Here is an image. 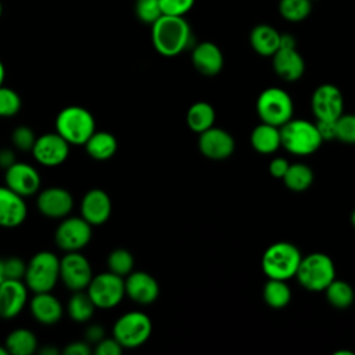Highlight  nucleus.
<instances>
[{
    "mask_svg": "<svg viewBox=\"0 0 355 355\" xmlns=\"http://www.w3.org/2000/svg\"><path fill=\"white\" fill-rule=\"evenodd\" d=\"M133 265H135L133 255L130 254V251L125 248H116L111 251L107 257L108 270L121 277L128 276L133 270Z\"/></svg>",
    "mask_w": 355,
    "mask_h": 355,
    "instance_id": "nucleus-34",
    "label": "nucleus"
},
{
    "mask_svg": "<svg viewBox=\"0 0 355 355\" xmlns=\"http://www.w3.org/2000/svg\"><path fill=\"white\" fill-rule=\"evenodd\" d=\"M351 222H352V225L355 226V211L351 214Z\"/></svg>",
    "mask_w": 355,
    "mask_h": 355,
    "instance_id": "nucleus-51",
    "label": "nucleus"
},
{
    "mask_svg": "<svg viewBox=\"0 0 355 355\" xmlns=\"http://www.w3.org/2000/svg\"><path fill=\"white\" fill-rule=\"evenodd\" d=\"M214 122H215V110L211 104L205 101L194 103L187 111V125L196 133H201L212 128Z\"/></svg>",
    "mask_w": 355,
    "mask_h": 355,
    "instance_id": "nucleus-29",
    "label": "nucleus"
},
{
    "mask_svg": "<svg viewBox=\"0 0 355 355\" xmlns=\"http://www.w3.org/2000/svg\"><path fill=\"white\" fill-rule=\"evenodd\" d=\"M279 14L288 22H301L312 11V0H279Z\"/></svg>",
    "mask_w": 355,
    "mask_h": 355,
    "instance_id": "nucleus-32",
    "label": "nucleus"
},
{
    "mask_svg": "<svg viewBox=\"0 0 355 355\" xmlns=\"http://www.w3.org/2000/svg\"><path fill=\"white\" fill-rule=\"evenodd\" d=\"M29 309L33 319L44 326L58 323L64 315L62 304L51 294V291L33 293V297L29 301Z\"/></svg>",
    "mask_w": 355,
    "mask_h": 355,
    "instance_id": "nucleus-21",
    "label": "nucleus"
},
{
    "mask_svg": "<svg viewBox=\"0 0 355 355\" xmlns=\"http://www.w3.org/2000/svg\"><path fill=\"white\" fill-rule=\"evenodd\" d=\"M283 182L291 191H304L313 182V172L305 164H290L286 175L283 176Z\"/></svg>",
    "mask_w": 355,
    "mask_h": 355,
    "instance_id": "nucleus-30",
    "label": "nucleus"
},
{
    "mask_svg": "<svg viewBox=\"0 0 355 355\" xmlns=\"http://www.w3.org/2000/svg\"><path fill=\"white\" fill-rule=\"evenodd\" d=\"M83 146L90 158L97 161H105L116 153L118 141L115 136L110 132L94 130Z\"/></svg>",
    "mask_w": 355,
    "mask_h": 355,
    "instance_id": "nucleus-25",
    "label": "nucleus"
},
{
    "mask_svg": "<svg viewBox=\"0 0 355 355\" xmlns=\"http://www.w3.org/2000/svg\"><path fill=\"white\" fill-rule=\"evenodd\" d=\"M92 352H93L92 345L85 340L72 341L62 349V354L65 355H90Z\"/></svg>",
    "mask_w": 355,
    "mask_h": 355,
    "instance_id": "nucleus-42",
    "label": "nucleus"
},
{
    "mask_svg": "<svg viewBox=\"0 0 355 355\" xmlns=\"http://www.w3.org/2000/svg\"><path fill=\"white\" fill-rule=\"evenodd\" d=\"M22 100L19 94L7 86H0V116L10 118L19 112Z\"/></svg>",
    "mask_w": 355,
    "mask_h": 355,
    "instance_id": "nucleus-35",
    "label": "nucleus"
},
{
    "mask_svg": "<svg viewBox=\"0 0 355 355\" xmlns=\"http://www.w3.org/2000/svg\"><path fill=\"white\" fill-rule=\"evenodd\" d=\"M272 58L273 69L283 80L294 82L304 75L305 62L295 47H280Z\"/></svg>",
    "mask_w": 355,
    "mask_h": 355,
    "instance_id": "nucleus-22",
    "label": "nucleus"
},
{
    "mask_svg": "<svg viewBox=\"0 0 355 355\" xmlns=\"http://www.w3.org/2000/svg\"><path fill=\"white\" fill-rule=\"evenodd\" d=\"M36 207L42 215L50 219H62L72 212L73 197L64 187H47L39 191Z\"/></svg>",
    "mask_w": 355,
    "mask_h": 355,
    "instance_id": "nucleus-15",
    "label": "nucleus"
},
{
    "mask_svg": "<svg viewBox=\"0 0 355 355\" xmlns=\"http://www.w3.org/2000/svg\"><path fill=\"white\" fill-rule=\"evenodd\" d=\"M105 337V331H104V327L97 324V323H93V324H89L85 330V341H87L90 345H96L98 341H101L103 338Z\"/></svg>",
    "mask_w": 355,
    "mask_h": 355,
    "instance_id": "nucleus-43",
    "label": "nucleus"
},
{
    "mask_svg": "<svg viewBox=\"0 0 355 355\" xmlns=\"http://www.w3.org/2000/svg\"><path fill=\"white\" fill-rule=\"evenodd\" d=\"M94 309H96V305L93 304L86 290L72 291V295L67 304V312L73 322H78V323L89 322L94 315Z\"/></svg>",
    "mask_w": 355,
    "mask_h": 355,
    "instance_id": "nucleus-28",
    "label": "nucleus"
},
{
    "mask_svg": "<svg viewBox=\"0 0 355 355\" xmlns=\"http://www.w3.org/2000/svg\"><path fill=\"white\" fill-rule=\"evenodd\" d=\"M94 130V116L80 105L65 107L55 116V132L72 146H83Z\"/></svg>",
    "mask_w": 355,
    "mask_h": 355,
    "instance_id": "nucleus-2",
    "label": "nucleus"
},
{
    "mask_svg": "<svg viewBox=\"0 0 355 355\" xmlns=\"http://www.w3.org/2000/svg\"><path fill=\"white\" fill-rule=\"evenodd\" d=\"M316 128L322 140L336 139V121H318Z\"/></svg>",
    "mask_w": 355,
    "mask_h": 355,
    "instance_id": "nucleus-45",
    "label": "nucleus"
},
{
    "mask_svg": "<svg viewBox=\"0 0 355 355\" xmlns=\"http://www.w3.org/2000/svg\"><path fill=\"white\" fill-rule=\"evenodd\" d=\"M112 211L110 196L103 189L89 190L80 201V216L92 226L105 223Z\"/></svg>",
    "mask_w": 355,
    "mask_h": 355,
    "instance_id": "nucleus-17",
    "label": "nucleus"
},
{
    "mask_svg": "<svg viewBox=\"0 0 355 355\" xmlns=\"http://www.w3.org/2000/svg\"><path fill=\"white\" fill-rule=\"evenodd\" d=\"M92 225L82 216H65L54 232V241L64 252L80 251L92 240Z\"/></svg>",
    "mask_w": 355,
    "mask_h": 355,
    "instance_id": "nucleus-10",
    "label": "nucleus"
},
{
    "mask_svg": "<svg viewBox=\"0 0 355 355\" xmlns=\"http://www.w3.org/2000/svg\"><path fill=\"white\" fill-rule=\"evenodd\" d=\"M293 100L280 87L265 89L257 100V112L262 122L280 128L293 118Z\"/></svg>",
    "mask_w": 355,
    "mask_h": 355,
    "instance_id": "nucleus-8",
    "label": "nucleus"
},
{
    "mask_svg": "<svg viewBox=\"0 0 355 355\" xmlns=\"http://www.w3.org/2000/svg\"><path fill=\"white\" fill-rule=\"evenodd\" d=\"M196 0H159L162 15L184 17L193 7Z\"/></svg>",
    "mask_w": 355,
    "mask_h": 355,
    "instance_id": "nucleus-39",
    "label": "nucleus"
},
{
    "mask_svg": "<svg viewBox=\"0 0 355 355\" xmlns=\"http://www.w3.org/2000/svg\"><path fill=\"white\" fill-rule=\"evenodd\" d=\"M4 78H6V68H4V64L0 61V86H3Z\"/></svg>",
    "mask_w": 355,
    "mask_h": 355,
    "instance_id": "nucleus-48",
    "label": "nucleus"
},
{
    "mask_svg": "<svg viewBox=\"0 0 355 355\" xmlns=\"http://www.w3.org/2000/svg\"><path fill=\"white\" fill-rule=\"evenodd\" d=\"M295 276L304 288L323 291L336 279V269L329 255L313 252L301 258Z\"/></svg>",
    "mask_w": 355,
    "mask_h": 355,
    "instance_id": "nucleus-6",
    "label": "nucleus"
},
{
    "mask_svg": "<svg viewBox=\"0 0 355 355\" xmlns=\"http://www.w3.org/2000/svg\"><path fill=\"white\" fill-rule=\"evenodd\" d=\"M0 355H8V351L4 345H0Z\"/></svg>",
    "mask_w": 355,
    "mask_h": 355,
    "instance_id": "nucleus-50",
    "label": "nucleus"
},
{
    "mask_svg": "<svg viewBox=\"0 0 355 355\" xmlns=\"http://www.w3.org/2000/svg\"><path fill=\"white\" fill-rule=\"evenodd\" d=\"M290 164L287 162V159L282 158V157H277V158H273L269 164V173L273 176V178H277V179H283V176L286 175L287 169H288Z\"/></svg>",
    "mask_w": 355,
    "mask_h": 355,
    "instance_id": "nucleus-44",
    "label": "nucleus"
},
{
    "mask_svg": "<svg viewBox=\"0 0 355 355\" xmlns=\"http://www.w3.org/2000/svg\"><path fill=\"white\" fill-rule=\"evenodd\" d=\"M251 144L261 154L275 153L282 146L280 128L269 123H259L251 132Z\"/></svg>",
    "mask_w": 355,
    "mask_h": 355,
    "instance_id": "nucleus-26",
    "label": "nucleus"
},
{
    "mask_svg": "<svg viewBox=\"0 0 355 355\" xmlns=\"http://www.w3.org/2000/svg\"><path fill=\"white\" fill-rule=\"evenodd\" d=\"M3 269L6 280H24L25 270H26V262L22 261L18 257H10L3 259Z\"/></svg>",
    "mask_w": 355,
    "mask_h": 355,
    "instance_id": "nucleus-40",
    "label": "nucleus"
},
{
    "mask_svg": "<svg viewBox=\"0 0 355 355\" xmlns=\"http://www.w3.org/2000/svg\"><path fill=\"white\" fill-rule=\"evenodd\" d=\"M4 347L12 355H32L37 351V337L29 329L18 327L8 333Z\"/></svg>",
    "mask_w": 355,
    "mask_h": 355,
    "instance_id": "nucleus-27",
    "label": "nucleus"
},
{
    "mask_svg": "<svg viewBox=\"0 0 355 355\" xmlns=\"http://www.w3.org/2000/svg\"><path fill=\"white\" fill-rule=\"evenodd\" d=\"M326 298L330 305L334 308H347L354 301V290L352 287L344 280H333L324 290Z\"/></svg>",
    "mask_w": 355,
    "mask_h": 355,
    "instance_id": "nucleus-33",
    "label": "nucleus"
},
{
    "mask_svg": "<svg viewBox=\"0 0 355 355\" xmlns=\"http://www.w3.org/2000/svg\"><path fill=\"white\" fill-rule=\"evenodd\" d=\"M311 107L318 121H337L344 108L343 94L334 85H320L312 94Z\"/></svg>",
    "mask_w": 355,
    "mask_h": 355,
    "instance_id": "nucleus-13",
    "label": "nucleus"
},
{
    "mask_svg": "<svg viewBox=\"0 0 355 355\" xmlns=\"http://www.w3.org/2000/svg\"><path fill=\"white\" fill-rule=\"evenodd\" d=\"M39 354H42V355H55V354H58V349L54 348V347H44V348L39 349Z\"/></svg>",
    "mask_w": 355,
    "mask_h": 355,
    "instance_id": "nucleus-47",
    "label": "nucleus"
},
{
    "mask_svg": "<svg viewBox=\"0 0 355 355\" xmlns=\"http://www.w3.org/2000/svg\"><path fill=\"white\" fill-rule=\"evenodd\" d=\"M280 139L282 146L295 155H309L315 153L323 141L316 123L293 118L280 126Z\"/></svg>",
    "mask_w": 355,
    "mask_h": 355,
    "instance_id": "nucleus-4",
    "label": "nucleus"
},
{
    "mask_svg": "<svg viewBox=\"0 0 355 355\" xmlns=\"http://www.w3.org/2000/svg\"><path fill=\"white\" fill-rule=\"evenodd\" d=\"M336 139L347 144H355V115H340L336 121Z\"/></svg>",
    "mask_w": 355,
    "mask_h": 355,
    "instance_id": "nucleus-37",
    "label": "nucleus"
},
{
    "mask_svg": "<svg viewBox=\"0 0 355 355\" xmlns=\"http://www.w3.org/2000/svg\"><path fill=\"white\" fill-rule=\"evenodd\" d=\"M86 293L96 308L110 309L116 306L125 297V280L110 270L93 275Z\"/></svg>",
    "mask_w": 355,
    "mask_h": 355,
    "instance_id": "nucleus-9",
    "label": "nucleus"
},
{
    "mask_svg": "<svg viewBox=\"0 0 355 355\" xmlns=\"http://www.w3.org/2000/svg\"><path fill=\"white\" fill-rule=\"evenodd\" d=\"M1 12H3V4H1V1H0V17H1Z\"/></svg>",
    "mask_w": 355,
    "mask_h": 355,
    "instance_id": "nucleus-52",
    "label": "nucleus"
},
{
    "mask_svg": "<svg viewBox=\"0 0 355 355\" xmlns=\"http://www.w3.org/2000/svg\"><path fill=\"white\" fill-rule=\"evenodd\" d=\"M282 33L268 24H259L250 32V44L252 50L262 57H272L280 47Z\"/></svg>",
    "mask_w": 355,
    "mask_h": 355,
    "instance_id": "nucleus-24",
    "label": "nucleus"
},
{
    "mask_svg": "<svg viewBox=\"0 0 355 355\" xmlns=\"http://www.w3.org/2000/svg\"><path fill=\"white\" fill-rule=\"evenodd\" d=\"M28 215V207L19 194L6 184L0 186V227L12 229L22 225Z\"/></svg>",
    "mask_w": 355,
    "mask_h": 355,
    "instance_id": "nucleus-20",
    "label": "nucleus"
},
{
    "mask_svg": "<svg viewBox=\"0 0 355 355\" xmlns=\"http://www.w3.org/2000/svg\"><path fill=\"white\" fill-rule=\"evenodd\" d=\"M69 146L71 144L57 132H50L36 137L31 153L40 165L58 166L67 161L69 155Z\"/></svg>",
    "mask_w": 355,
    "mask_h": 355,
    "instance_id": "nucleus-12",
    "label": "nucleus"
},
{
    "mask_svg": "<svg viewBox=\"0 0 355 355\" xmlns=\"http://www.w3.org/2000/svg\"><path fill=\"white\" fill-rule=\"evenodd\" d=\"M153 46L164 57H175L191 42V29L183 17L161 15L151 25Z\"/></svg>",
    "mask_w": 355,
    "mask_h": 355,
    "instance_id": "nucleus-1",
    "label": "nucleus"
},
{
    "mask_svg": "<svg viewBox=\"0 0 355 355\" xmlns=\"http://www.w3.org/2000/svg\"><path fill=\"white\" fill-rule=\"evenodd\" d=\"M263 300L272 308H283L291 300V291L286 280L269 279L263 287Z\"/></svg>",
    "mask_w": 355,
    "mask_h": 355,
    "instance_id": "nucleus-31",
    "label": "nucleus"
},
{
    "mask_svg": "<svg viewBox=\"0 0 355 355\" xmlns=\"http://www.w3.org/2000/svg\"><path fill=\"white\" fill-rule=\"evenodd\" d=\"M123 280L125 295L140 305L153 304L159 294V286L157 280L147 272H130L123 277Z\"/></svg>",
    "mask_w": 355,
    "mask_h": 355,
    "instance_id": "nucleus-18",
    "label": "nucleus"
},
{
    "mask_svg": "<svg viewBox=\"0 0 355 355\" xmlns=\"http://www.w3.org/2000/svg\"><path fill=\"white\" fill-rule=\"evenodd\" d=\"M151 319L139 311L126 312L116 319L112 327V337L122 348H137L151 336Z\"/></svg>",
    "mask_w": 355,
    "mask_h": 355,
    "instance_id": "nucleus-7",
    "label": "nucleus"
},
{
    "mask_svg": "<svg viewBox=\"0 0 355 355\" xmlns=\"http://www.w3.org/2000/svg\"><path fill=\"white\" fill-rule=\"evenodd\" d=\"M28 302V287L24 280H4L0 284V318L12 319Z\"/></svg>",
    "mask_w": 355,
    "mask_h": 355,
    "instance_id": "nucleus-19",
    "label": "nucleus"
},
{
    "mask_svg": "<svg viewBox=\"0 0 355 355\" xmlns=\"http://www.w3.org/2000/svg\"><path fill=\"white\" fill-rule=\"evenodd\" d=\"M300 250L287 241H279L266 248L262 255V270L269 279L288 280L295 276L301 262Z\"/></svg>",
    "mask_w": 355,
    "mask_h": 355,
    "instance_id": "nucleus-5",
    "label": "nucleus"
},
{
    "mask_svg": "<svg viewBox=\"0 0 355 355\" xmlns=\"http://www.w3.org/2000/svg\"><path fill=\"white\" fill-rule=\"evenodd\" d=\"M6 280V276H4V269H3V259H0V284Z\"/></svg>",
    "mask_w": 355,
    "mask_h": 355,
    "instance_id": "nucleus-49",
    "label": "nucleus"
},
{
    "mask_svg": "<svg viewBox=\"0 0 355 355\" xmlns=\"http://www.w3.org/2000/svg\"><path fill=\"white\" fill-rule=\"evenodd\" d=\"M191 62L200 73L214 76L219 73L223 67V54L215 43L201 42L193 49Z\"/></svg>",
    "mask_w": 355,
    "mask_h": 355,
    "instance_id": "nucleus-23",
    "label": "nucleus"
},
{
    "mask_svg": "<svg viewBox=\"0 0 355 355\" xmlns=\"http://www.w3.org/2000/svg\"><path fill=\"white\" fill-rule=\"evenodd\" d=\"M14 162H15L14 151L11 148H1L0 150V168L7 169Z\"/></svg>",
    "mask_w": 355,
    "mask_h": 355,
    "instance_id": "nucleus-46",
    "label": "nucleus"
},
{
    "mask_svg": "<svg viewBox=\"0 0 355 355\" xmlns=\"http://www.w3.org/2000/svg\"><path fill=\"white\" fill-rule=\"evenodd\" d=\"M93 354L96 355H119L122 352L121 344L112 337V338H103L96 345H93Z\"/></svg>",
    "mask_w": 355,
    "mask_h": 355,
    "instance_id": "nucleus-41",
    "label": "nucleus"
},
{
    "mask_svg": "<svg viewBox=\"0 0 355 355\" xmlns=\"http://www.w3.org/2000/svg\"><path fill=\"white\" fill-rule=\"evenodd\" d=\"M198 147L204 157L215 161L229 158L234 151V140L229 132L220 128H209L200 133Z\"/></svg>",
    "mask_w": 355,
    "mask_h": 355,
    "instance_id": "nucleus-16",
    "label": "nucleus"
},
{
    "mask_svg": "<svg viewBox=\"0 0 355 355\" xmlns=\"http://www.w3.org/2000/svg\"><path fill=\"white\" fill-rule=\"evenodd\" d=\"M58 280L60 258L54 252L39 251L26 262L24 283L32 293L53 291Z\"/></svg>",
    "mask_w": 355,
    "mask_h": 355,
    "instance_id": "nucleus-3",
    "label": "nucleus"
},
{
    "mask_svg": "<svg viewBox=\"0 0 355 355\" xmlns=\"http://www.w3.org/2000/svg\"><path fill=\"white\" fill-rule=\"evenodd\" d=\"M35 130L26 125L17 126L11 133V141L15 148L21 151H31L35 141H36Z\"/></svg>",
    "mask_w": 355,
    "mask_h": 355,
    "instance_id": "nucleus-38",
    "label": "nucleus"
},
{
    "mask_svg": "<svg viewBox=\"0 0 355 355\" xmlns=\"http://www.w3.org/2000/svg\"><path fill=\"white\" fill-rule=\"evenodd\" d=\"M4 182L8 189L21 197H31L40 190V175L35 166L26 162L15 161L6 169Z\"/></svg>",
    "mask_w": 355,
    "mask_h": 355,
    "instance_id": "nucleus-14",
    "label": "nucleus"
},
{
    "mask_svg": "<svg viewBox=\"0 0 355 355\" xmlns=\"http://www.w3.org/2000/svg\"><path fill=\"white\" fill-rule=\"evenodd\" d=\"M135 12L141 22L153 25L162 15L159 0H136Z\"/></svg>",
    "mask_w": 355,
    "mask_h": 355,
    "instance_id": "nucleus-36",
    "label": "nucleus"
},
{
    "mask_svg": "<svg viewBox=\"0 0 355 355\" xmlns=\"http://www.w3.org/2000/svg\"><path fill=\"white\" fill-rule=\"evenodd\" d=\"M92 277V265L79 251L65 252V255L60 258V280L68 290H86Z\"/></svg>",
    "mask_w": 355,
    "mask_h": 355,
    "instance_id": "nucleus-11",
    "label": "nucleus"
}]
</instances>
